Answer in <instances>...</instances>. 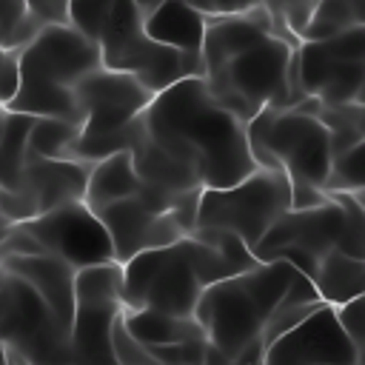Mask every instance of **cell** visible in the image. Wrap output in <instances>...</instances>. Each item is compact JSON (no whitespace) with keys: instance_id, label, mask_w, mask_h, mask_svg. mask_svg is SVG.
Wrapping results in <instances>:
<instances>
[{"instance_id":"1","label":"cell","mask_w":365,"mask_h":365,"mask_svg":"<svg viewBox=\"0 0 365 365\" xmlns=\"http://www.w3.org/2000/svg\"><path fill=\"white\" fill-rule=\"evenodd\" d=\"M297 46L259 6L234 17L205 20L200 77L208 94L248 125L265 108H294L305 100L297 86Z\"/></svg>"},{"instance_id":"2","label":"cell","mask_w":365,"mask_h":365,"mask_svg":"<svg viewBox=\"0 0 365 365\" xmlns=\"http://www.w3.org/2000/svg\"><path fill=\"white\" fill-rule=\"evenodd\" d=\"M319 305L322 299L311 279L294 265L274 259L208 285L194 305V319L214 354L257 365L279 334Z\"/></svg>"},{"instance_id":"3","label":"cell","mask_w":365,"mask_h":365,"mask_svg":"<svg viewBox=\"0 0 365 365\" xmlns=\"http://www.w3.org/2000/svg\"><path fill=\"white\" fill-rule=\"evenodd\" d=\"M140 123L148 140L202 188H228L257 171L245 125L208 94L202 77H185L154 94Z\"/></svg>"},{"instance_id":"4","label":"cell","mask_w":365,"mask_h":365,"mask_svg":"<svg viewBox=\"0 0 365 365\" xmlns=\"http://www.w3.org/2000/svg\"><path fill=\"white\" fill-rule=\"evenodd\" d=\"M254 254L228 231L194 228L182 240L143 251L123 262V308L194 317L200 294L254 268Z\"/></svg>"},{"instance_id":"5","label":"cell","mask_w":365,"mask_h":365,"mask_svg":"<svg viewBox=\"0 0 365 365\" xmlns=\"http://www.w3.org/2000/svg\"><path fill=\"white\" fill-rule=\"evenodd\" d=\"M143 0H68V26L100 51V66L134 77L151 94L200 77V57L180 54L145 37Z\"/></svg>"},{"instance_id":"6","label":"cell","mask_w":365,"mask_h":365,"mask_svg":"<svg viewBox=\"0 0 365 365\" xmlns=\"http://www.w3.org/2000/svg\"><path fill=\"white\" fill-rule=\"evenodd\" d=\"M100 68L97 46L71 26H43L17 54V94L6 106L14 114L77 120L74 86Z\"/></svg>"},{"instance_id":"7","label":"cell","mask_w":365,"mask_h":365,"mask_svg":"<svg viewBox=\"0 0 365 365\" xmlns=\"http://www.w3.org/2000/svg\"><path fill=\"white\" fill-rule=\"evenodd\" d=\"M245 140L257 168L282 171L288 182H308L325 191L331 140L314 114L299 108H265L245 125Z\"/></svg>"},{"instance_id":"8","label":"cell","mask_w":365,"mask_h":365,"mask_svg":"<svg viewBox=\"0 0 365 365\" xmlns=\"http://www.w3.org/2000/svg\"><path fill=\"white\" fill-rule=\"evenodd\" d=\"M151 91L143 88L134 77L94 68L74 86L80 137L74 143L71 160L97 163L114 151H125V137L131 123L151 103Z\"/></svg>"},{"instance_id":"9","label":"cell","mask_w":365,"mask_h":365,"mask_svg":"<svg viewBox=\"0 0 365 365\" xmlns=\"http://www.w3.org/2000/svg\"><path fill=\"white\" fill-rule=\"evenodd\" d=\"M291 208V185L282 171L257 168L228 188H202L194 228L228 231L248 251Z\"/></svg>"},{"instance_id":"10","label":"cell","mask_w":365,"mask_h":365,"mask_svg":"<svg viewBox=\"0 0 365 365\" xmlns=\"http://www.w3.org/2000/svg\"><path fill=\"white\" fill-rule=\"evenodd\" d=\"M0 348L23 365H63L71 356L68 331L14 274L0 285Z\"/></svg>"},{"instance_id":"11","label":"cell","mask_w":365,"mask_h":365,"mask_svg":"<svg viewBox=\"0 0 365 365\" xmlns=\"http://www.w3.org/2000/svg\"><path fill=\"white\" fill-rule=\"evenodd\" d=\"M297 86L319 106L362 103L365 91V26L336 37L297 46Z\"/></svg>"},{"instance_id":"12","label":"cell","mask_w":365,"mask_h":365,"mask_svg":"<svg viewBox=\"0 0 365 365\" xmlns=\"http://www.w3.org/2000/svg\"><path fill=\"white\" fill-rule=\"evenodd\" d=\"M342 205L325 194V202L302 211H285L251 251L257 262H288L308 279L314 277L319 259L336 248L342 234Z\"/></svg>"},{"instance_id":"13","label":"cell","mask_w":365,"mask_h":365,"mask_svg":"<svg viewBox=\"0 0 365 365\" xmlns=\"http://www.w3.org/2000/svg\"><path fill=\"white\" fill-rule=\"evenodd\" d=\"M91 163L26 157L11 188H0V214L6 222H29L51 208L83 200Z\"/></svg>"},{"instance_id":"14","label":"cell","mask_w":365,"mask_h":365,"mask_svg":"<svg viewBox=\"0 0 365 365\" xmlns=\"http://www.w3.org/2000/svg\"><path fill=\"white\" fill-rule=\"evenodd\" d=\"M23 228L40 242L43 254L63 259L74 271L114 262V251L108 242V234L97 214L83 202H66L60 208H51L29 222Z\"/></svg>"},{"instance_id":"15","label":"cell","mask_w":365,"mask_h":365,"mask_svg":"<svg viewBox=\"0 0 365 365\" xmlns=\"http://www.w3.org/2000/svg\"><path fill=\"white\" fill-rule=\"evenodd\" d=\"M257 365H365L342 334L334 308L319 305L294 328L279 334Z\"/></svg>"},{"instance_id":"16","label":"cell","mask_w":365,"mask_h":365,"mask_svg":"<svg viewBox=\"0 0 365 365\" xmlns=\"http://www.w3.org/2000/svg\"><path fill=\"white\" fill-rule=\"evenodd\" d=\"M94 214L108 234L117 265L128 262L131 257H137L143 251L163 248V245H171L185 237V231L180 228V222L171 214L151 211L140 197L100 205V208H94Z\"/></svg>"},{"instance_id":"17","label":"cell","mask_w":365,"mask_h":365,"mask_svg":"<svg viewBox=\"0 0 365 365\" xmlns=\"http://www.w3.org/2000/svg\"><path fill=\"white\" fill-rule=\"evenodd\" d=\"M6 274H14L23 279L57 317V322L71 334L74 319V268L66 265L57 257L40 254V257H3Z\"/></svg>"},{"instance_id":"18","label":"cell","mask_w":365,"mask_h":365,"mask_svg":"<svg viewBox=\"0 0 365 365\" xmlns=\"http://www.w3.org/2000/svg\"><path fill=\"white\" fill-rule=\"evenodd\" d=\"M143 29H145L148 40H154L165 48H174L180 54L200 57L205 17L188 0H163L154 11H148Z\"/></svg>"},{"instance_id":"19","label":"cell","mask_w":365,"mask_h":365,"mask_svg":"<svg viewBox=\"0 0 365 365\" xmlns=\"http://www.w3.org/2000/svg\"><path fill=\"white\" fill-rule=\"evenodd\" d=\"M120 322L125 328V334L145 351V348H163V345H174V342H188V339H205L202 328L197 325L194 317H174V314H163V311H128L123 308Z\"/></svg>"},{"instance_id":"20","label":"cell","mask_w":365,"mask_h":365,"mask_svg":"<svg viewBox=\"0 0 365 365\" xmlns=\"http://www.w3.org/2000/svg\"><path fill=\"white\" fill-rule=\"evenodd\" d=\"M137 194H140V177L131 165L128 151H114V154L91 163L86 191H83V202L91 211L100 205H108V202L137 197Z\"/></svg>"},{"instance_id":"21","label":"cell","mask_w":365,"mask_h":365,"mask_svg":"<svg viewBox=\"0 0 365 365\" xmlns=\"http://www.w3.org/2000/svg\"><path fill=\"white\" fill-rule=\"evenodd\" d=\"M311 285L317 291V297L322 299V305H345L351 302L354 297H362L365 294V259H356V257H348V254H339V251H328L314 277H311Z\"/></svg>"},{"instance_id":"22","label":"cell","mask_w":365,"mask_h":365,"mask_svg":"<svg viewBox=\"0 0 365 365\" xmlns=\"http://www.w3.org/2000/svg\"><path fill=\"white\" fill-rule=\"evenodd\" d=\"M365 0H319L314 6V14L299 34V43L328 40L336 37L354 26H365Z\"/></svg>"},{"instance_id":"23","label":"cell","mask_w":365,"mask_h":365,"mask_svg":"<svg viewBox=\"0 0 365 365\" xmlns=\"http://www.w3.org/2000/svg\"><path fill=\"white\" fill-rule=\"evenodd\" d=\"M80 137V125L57 117H34V125L26 140V157L40 160H71L74 143Z\"/></svg>"},{"instance_id":"24","label":"cell","mask_w":365,"mask_h":365,"mask_svg":"<svg viewBox=\"0 0 365 365\" xmlns=\"http://www.w3.org/2000/svg\"><path fill=\"white\" fill-rule=\"evenodd\" d=\"M314 117L328 131L331 157L365 143V106L362 103H348V106H319L317 103Z\"/></svg>"},{"instance_id":"25","label":"cell","mask_w":365,"mask_h":365,"mask_svg":"<svg viewBox=\"0 0 365 365\" xmlns=\"http://www.w3.org/2000/svg\"><path fill=\"white\" fill-rule=\"evenodd\" d=\"M34 125L31 114H6V125L0 134V188H11L26 165V140Z\"/></svg>"},{"instance_id":"26","label":"cell","mask_w":365,"mask_h":365,"mask_svg":"<svg viewBox=\"0 0 365 365\" xmlns=\"http://www.w3.org/2000/svg\"><path fill=\"white\" fill-rule=\"evenodd\" d=\"M331 200H336L342 205V234L334 251L365 259V197L362 194H345V191H334L328 194Z\"/></svg>"},{"instance_id":"27","label":"cell","mask_w":365,"mask_h":365,"mask_svg":"<svg viewBox=\"0 0 365 365\" xmlns=\"http://www.w3.org/2000/svg\"><path fill=\"white\" fill-rule=\"evenodd\" d=\"M362 188H365V143L334 154L328 180H325V194H334V191L362 194Z\"/></svg>"},{"instance_id":"28","label":"cell","mask_w":365,"mask_h":365,"mask_svg":"<svg viewBox=\"0 0 365 365\" xmlns=\"http://www.w3.org/2000/svg\"><path fill=\"white\" fill-rule=\"evenodd\" d=\"M334 317H336L342 334L348 336V342L354 345V351L365 359V294L362 297H354L345 305H336L334 308Z\"/></svg>"},{"instance_id":"29","label":"cell","mask_w":365,"mask_h":365,"mask_svg":"<svg viewBox=\"0 0 365 365\" xmlns=\"http://www.w3.org/2000/svg\"><path fill=\"white\" fill-rule=\"evenodd\" d=\"M145 354L157 365H200L208 356V342L188 339V342H174V345H163V348H145Z\"/></svg>"},{"instance_id":"30","label":"cell","mask_w":365,"mask_h":365,"mask_svg":"<svg viewBox=\"0 0 365 365\" xmlns=\"http://www.w3.org/2000/svg\"><path fill=\"white\" fill-rule=\"evenodd\" d=\"M26 14L43 26H68V0H20Z\"/></svg>"},{"instance_id":"31","label":"cell","mask_w":365,"mask_h":365,"mask_svg":"<svg viewBox=\"0 0 365 365\" xmlns=\"http://www.w3.org/2000/svg\"><path fill=\"white\" fill-rule=\"evenodd\" d=\"M205 20L211 17H234V14H245L251 9H259L262 0H188Z\"/></svg>"},{"instance_id":"32","label":"cell","mask_w":365,"mask_h":365,"mask_svg":"<svg viewBox=\"0 0 365 365\" xmlns=\"http://www.w3.org/2000/svg\"><path fill=\"white\" fill-rule=\"evenodd\" d=\"M17 54H20V48H6V57H3V66H0V106H9L11 97L17 94V83H20Z\"/></svg>"},{"instance_id":"33","label":"cell","mask_w":365,"mask_h":365,"mask_svg":"<svg viewBox=\"0 0 365 365\" xmlns=\"http://www.w3.org/2000/svg\"><path fill=\"white\" fill-rule=\"evenodd\" d=\"M288 185H291V211H302V208H314L325 202L322 188H314L308 182H288Z\"/></svg>"},{"instance_id":"34","label":"cell","mask_w":365,"mask_h":365,"mask_svg":"<svg viewBox=\"0 0 365 365\" xmlns=\"http://www.w3.org/2000/svg\"><path fill=\"white\" fill-rule=\"evenodd\" d=\"M200 365H242V362H231V359H225V356H220V354H214V351L208 348V356H205Z\"/></svg>"},{"instance_id":"35","label":"cell","mask_w":365,"mask_h":365,"mask_svg":"<svg viewBox=\"0 0 365 365\" xmlns=\"http://www.w3.org/2000/svg\"><path fill=\"white\" fill-rule=\"evenodd\" d=\"M63 365H123V362L120 359H108V362H74V359H68Z\"/></svg>"},{"instance_id":"36","label":"cell","mask_w":365,"mask_h":365,"mask_svg":"<svg viewBox=\"0 0 365 365\" xmlns=\"http://www.w3.org/2000/svg\"><path fill=\"white\" fill-rule=\"evenodd\" d=\"M0 365H23V362H20V359H14L11 354H6V351L0 348Z\"/></svg>"},{"instance_id":"37","label":"cell","mask_w":365,"mask_h":365,"mask_svg":"<svg viewBox=\"0 0 365 365\" xmlns=\"http://www.w3.org/2000/svg\"><path fill=\"white\" fill-rule=\"evenodd\" d=\"M6 114H9L6 106H0V134H3V125H6Z\"/></svg>"},{"instance_id":"38","label":"cell","mask_w":365,"mask_h":365,"mask_svg":"<svg viewBox=\"0 0 365 365\" xmlns=\"http://www.w3.org/2000/svg\"><path fill=\"white\" fill-rule=\"evenodd\" d=\"M3 277H6V268H3V257H0V285H3Z\"/></svg>"},{"instance_id":"39","label":"cell","mask_w":365,"mask_h":365,"mask_svg":"<svg viewBox=\"0 0 365 365\" xmlns=\"http://www.w3.org/2000/svg\"><path fill=\"white\" fill-rule=\"evenodd\" d=\"M3 57H6V48H3V37H0V66H3Z\"/></svg>"}]
</instances>
